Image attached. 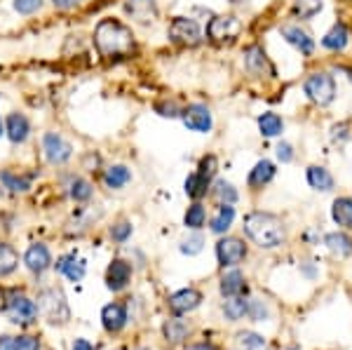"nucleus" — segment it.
I'll list each match as a JSON object with an SVG mask.
<instances>
[{"label":"nucleus","mask_w":352,"mask_h":350,"mask_svg":"<svg viewBox=\"0 0 352 350\" xmlns=\"http://www.w3.org/2000/svg\"><path fill=\"white\" fill-rule=\"evenodd\" d=\"M92 41L96 52H99L104 61H124L139 52L132 26H127L124 21L116 19V17L99 19V24L94 26Z\"/></svg>","instance_id":"nucleus-1"},{"label":"nucleus","mask_w":352,"mask_h":350,"mask_svg":"<svg viewBox=\"0 0 352 350\" xmlns=\"http://www.w3.org/2000/svg\"><path fill=\"white\" fill-rule=\"evenodd\" d=\"M244 233L261 250H275V247L285 245L287 228L280 217L270 212H252L244 217Z\"/></svg>","instance_id":"nucleus-2"},{"label":"nucleus","mask_w":352,"mask_h":350,"mask_svg":"<svg viewBox=\"0 0 352 350\" xmlns=\"http://www.w3.org/2000/svg\"><path fill=\"white\" fill-rule=\"evenodd\" d=\"M242 28H244L242 19H237L235 14H214L212 19H209L204 36L214 45H230L240 38Z\"/></svg>","instance_id":"nucleus-3"},{"label":"nucleus","mask_w":352,"mask_h":350,"mask_svg":"<svg viewBox=\"0 0 352 350\" xmlns=\"http://www.w3.org/2000/svg\"><path fill=\"white\" fill-rule=\"evenodd\" d=\"M303 92L315 106H329L336 99V80L327 71H312L303 83Z\"/></svg>","instance_id":"nucleus-4"},{"label":"nucleus","mask_w":352,"mask_h":350,"mask_svg":"<svg viewBox=\"0 0 352 350\" xmlns=\"http://www.w3.org/2000/svg\"><path fill=\"white\" fill-rule=\"evenodd\" d=\"M167 38L181 47H197L204 41V31L200 21L192 17H174L167 26Z\"/></svg>","instance_id":"nucleus-5"},{"label":"nucleus","mask_w":352,"mask_h":350,"mask_svg":"<svg viewBox=\"0 0 352 350\" xmlns=\"http://www.w3.org/2000/svg\"><path fill=\"white\" fill-rule=\"evenodd\" d=\"M242 64H244V71L254 78H275L277 76L268 52H265L261 45H247V47H244Z\"/></svg>","instance_id":"nucleus-6"},{"label":"nucleus","mask_w":352,"mask_h":350,"mask_svg":"<svg viewBox=\"0 0 352 350\" xmlns=\"http://www.w3.org/2000/svg\"><path fill=\"white\" fill-rule=\"evenodd\" d=\"M181 120L184 125L190 129V132H197V134H209L214 127V116H212V109L207 104H188L181 109Z\"/></svg>","instance_id":"nucleus-7"},{"label":"nucleus","mask_w":352,"mask_h":350,"mask_svg":"<svg viewBox=\"0 0 352 350\" xmlns=\"http://www.w3.org/2000/svg\"><path fill=\"white\" fill-rule=\"evenodd\" d=\"M43 153L50 165H66L73 157V146L59 132H45L43 134Z\"/></svg>","instance_id":"nucleus-8"},{"label":"nucleus","mask_w":352,"mask_h":350,"mask_svg":"<svg viewBox=\"0 0 352 350\" xmlns=\"http://www.w3.org/2000/svg\"><path fill=\"white\" fill-rule=\"evenodd\" d=\"M38 310L50 320V322H66L68 320V306L64 301V294L59 289H45L38 296Z\"/></svg>","instance_id":"nucleus-9"},{"label":"nucleus","mask_w":352,"mask_h":350,"mask_svg":"<svg viewBox=\"0 0 352 350\" xmlns=\"http://www.w3.org/2000/svg\"><path fill=\"white\" fill-rule=\"evenodd\" d=\"M124 14L132 21L141 26H151L160 17V8H157V0H124Z\"/></svg>","instance_id":"nucleus-10"},{"label":"nucleus","mask_w":352,"mask_h":350,"mask_svg":"<svg viewBox=\"0 0 352 350\" xmlns=\"http://www.w3.org/2000/svg\"><path fill=\"white\" fill-rule=\"evenodd\" d=\"M217 259L223 268H232L247 259V245L240 238H221L217 242Z\"/></svg>","instance_id":"nucleus-11"},{"label":"nucleus","mask_w":352,"mask_h":350,"mask_svg":"<svg viewBox=\"0 0 352 350\" xmlns=\"http://www.w3.org/2000/svg\"><path fill=\"white\" fill-rule=\"evenodd\" d=\"M5 313H8L10 322L14 325H31L38 315V306L26 296H19V294H12L5 306Z\"/></svg>","instance_id":"nucleus-12"},{"label":"nucleus","mask_w":352,"mask_h":350,"mask_svg":"<svg viewBox=\"0 0 352 350\" xmlns=\"http://www.w3.org/2000/svg\"><path fill=\"white\" fill-rule=\"evenodd\" d=\"M280 33L296 52H300V56H312V52H315V41H312L310 33L303 31L298 24H285L280 28Z\"/></svg>","instance_id":"nucleus-13"},{"label":"nucleus","mask_w":352,"mask_h":350,"mask_svg":"<svg viewBox=\"0 0 352 350\" xmlns=\"http://www.w3.org/2000/svg\"><path fill=\"white\" fill-rule=\"evenodd\" d=\"M5 134H8V139L14 146L26 144V139L31 137V120L19 111L8 113V118H5Z\"/></svg>","instance_id":"nucleus-14"},{"label":"nucleus","mask_w":352,"mask_h":350,"mask_svg":"<svg viewBox=\"0 0 352 350\" xmlns=\"http://www.w3.org/2000/svg\"><path fill=\"white\" fill-rule=\"evenodd\" d=\"M202 301V294L195 289H181L176 292V294L169 296V308H172L174 315H186L190 313V310H195L200 306Z\"/></svg>","instance_id":"nucleus-15"},{"label":"nucleus","mask_w":352,"mask_h":350,"mask_svg":"<svg viewBox=\"0 0 352 350\" xmlns=\"http://www.w3.org/2000/svg\"><path fill=\"white\" fill-rule=\"evenodd\" d=\"M129 278H132V268H129V263L122 261V259H116L109 266V270H106V285H109V289L113 292L124 289Z\"/></svg>","instance_id":"nucleus-16"},{"label":"nucleus","mask_w":352,"mask_h":350,"mask_svg":"<svg viewBox=\"0 0 352 350\" xmlns=\"http://www.w3.org/2000/svg\"><path fill=\"white\" fill-rule=\"evenodd\" d=\"M24 263L28 266V270H33V273H43V270L50 268V263H52V256H50V250L41 242H36V245H31L24 254Z\"/></svg>","instance_id":"nucleus-17"},{"label":"nucleus","mask_w":352,"mask_h":350,"mask_svg":"<svg viewBox=\"0 0 352 350\" xmlns=\"http://www.w3.org/2000/svg\"><path fill=\"white\" fill-rule=\"evenodd\" d=\"M348 43H350L348 26L340 24V21L329 28L324 33V38H322V47L329 50V52H343V50L348 47Z\"/></svg>","instance_id":"nucleus-18"},{"label":"nucleus","mask_w":352,"mask_h":350,"mask_svg":"<svg viewBox=\"0 0 352 350\" xmlns=\"http://www.w3.org/2000/svg\"><path fill=\"white\" fill-rule=\"evenodd\" d=\"M256 125H258L261 137H265V139L280 137V134L285 132V120H282V116H277L275 111L261 113L256 118Z\"/></svg>","instance_id":"nucleus-19"},{"label":"nucleus","mask_w":352,"mask_h":350,"mask_svg":"<svg viewBox=\"0 0 352 350\" xmlns=\"http://www.w3.org/2000/svg\"><path fill=\"white\" fill-rule=\"evenodd\" d=\"M275 174H277V169H275V165H272L270 160H258L256 165H254V169L249 172V186L252 188H263V186H268L272 179H275Z\"/></svg>","instance_id":"nucleus-20"},{"label":"nucleus","mask_w":352,"mask_h":350,"mask_svg":"<svg viewBox=\"0 0 352 350\" xmlns=\"http://www.w3.org/2000/svg\"><path fill=\"white\" fill-rule=\"evenodd\" d=\"M305 179H308L312 190H322V193H329L333 188V177L327 167L322 165H310L308 172H305Z\"/></svg>","instance_id":"nucleus-21"},{"label":"nucleus","mask_w":352,"mask_h":350,"mask_svg":"<svg viewBox=\"0 0 352 350\" xmlns=\"http://www.w3.org/2000/svg\"><path fill=\"white\" fill-rule=\"evenodd\" d=\"M101 322H104L106 331H120L127 322V310L120 303H111L101 310Z\"/></svg>","instance_id":"nucleus-22"},{"label":"nucleus","mask_w":352,"mask_h":350,"mask_svg":"<svg viewBox=\"0 0 352 350\" xmlns=\"http://www.w3.org/2000/svg\"><path fill=\"white\" fill-rule=\"evenodd\" d=\"M129 182H132V169H129L127 165H111L104 172V184L113 190L124 188Z\"/></svg>","instance_id":"nucleus-23"},{"label":"nucleus","mask_w":352,"mask_h":350,"mask_svg":"<svg viewBox=\"0 0 352 350\" xmlns=\"http://www.w3.org/2000/svg\"><path fill=\"white\" fill-rule=\"evenodd\" d=\"M209 193H212V197L219 202V205H235L237 202L235 186L230 182H226V179H217V182L209 186Z\"/></svg>","instance_id":"nucleus-24"},{"label":"nucleus","mask_w":352,"mask_h":350,"mask_svg":"<svg viewBox=\"0 0 352 350\" xmlns=\"http://www.w3.org/2000/svg\"><path fill=\"white\" fill-rule=\"evenodd\" d=\"M244 292H247V285H244V275L240 270H232L221 278V294L223 296H242Z\"/></svg>","instance_id":"nucleus-25"},{"label":"nucleus","mask_w":352,"mask_h":350,"mask_svg":"<svg viewBox=\"0 0 352 350\" xmlns=\"http://www.w3.org/2000/svg\"><path fill=\"white\" fill-rule=\"evenodd\" d=\"M331 219L343 228H352V197H336L333 200Z\"/></svg>","instance_id":"nucleus-26"},{"label":"nucleus","mask_w":352,"mask_h":350,"mask_svg":"<svg viewBox=\"0 0 352 350\" xmlns=\"http://www.w3.org/2000/svg\"><path fill=\"white\" fill-rule=\"evenodd\" d=\"M209 186H212L209 179H204L202 174L192 172V174H188V179H186L184 190H186V195L192 197V200L197 202V200H202V197L209 193Z\"/></svg>","instance_id":"nucleus-27"},{"label":"nucleus","mask_w":352,"mask_h":350,"mask_svg":"<svg viewBox=\"0 0 352 350\" xmlns=\"http://www.w3.org/2000/svg\"><path fill=\"white\" fill-rule=\"evenodd\" d=\"M324 245H327L329 252L336 254V256H340V259L350 256V254H352V238H350V235H345V233H327Z\"/></svg>","instance_id":"nucleus-28"},{"label":"nucleus","mask_w":352,"mask_h":350,"mask_svg":"<svg viewBox=\"0 0 352 350\" xmlns=\"http://www.w3.org/2000/svg\"><path fill=\"white\" fill-rule=\"evenodd\" d=\"M56 270L64 273L71 282H80L85 278V263L76 261V256H61L56 261Z\"/></svg>","instance_id":"nucleus-29"},{"label":"nucleus","mask_w":352,"mask_h":350,"mask_svg":"<svg viewBox=\"0 0 352 350\" xmlns=\"http://www.w3.org/2000/svg\"><path fill=\"white\" fill-rule=\"evenodd\" d=\"M322 10H324L322 0H296V3H294V17L300 21H310L312 17H317Z\"/></svg>","instance_id":"nucleus-30"},{"label":"nucleus","mask_w":352,"mask_h":350,"mask_svg":"<svg viewBox=\"0 0 352 350\" xmlns=\"http://www.w3.org/2000/svg\"><path fill=\"white\" fill-rule=\"evenodd\" d=\"M19 266V254L14 252L12 245L0 242V278L14 273V268Z\"/></svg>","instance_id":"nucleus-31"},{"label":"nucleus","mask_w":352,"mask_h":350,"mask_svg":"<svg viewBox=\"0 0 352 350\" xmlns=\"http://www.w3.org/2000/svg\"><path fill=\"white\" fill-rule=\"evenodd\" d=\"M0 182H3V186L10 190V193H26V190L31 188V179L10 172V169L0 172Z\"/></svg>","instance_id":"nucleus-32"},{"label":"nucleus","mask_w":352,"mask_h":350,"mask_svg":"<svg viewBox=\"0 0 352 350\" xmlns=\"http://www.w3.org/2000/svg\"><path fill=\"white\" fill-rule=\"evenodd\" d=\"M232 219H235V207L232 205H219L217 214L212 219V230L214 233H226V230L232 226Z\"/></svg>","instance_id":"nucleus-33"},{"label":"nucleus","mask_w":352,"mask_h":350,"mask_svg":"<svg viewBox=\"0 0 352 350\" xmlns=\"http://www.w3.org/2000/svg\"><path fill=\"white\" fill-rule=\"evenodd\" d=\"M204 221H207V210H204V205H200V202H192V205L188 207V212H186V217H184L186 228L200 230L204 226Z\"/></svg>","instance_id":"nucleus-34"},{"label":"nucleus","mask_w":352,"mask_h":350,"mask_svg":"<svg viewBox=\"0 0 352 350\" xmlns=\"http://www.w3.org/2000/svg\"><path fill=\"white\" fill-rule=\"evenodd\" d=\"M68 193H71V197H73L76 202H87L89 197H92L94 188H92V184H89L87 179L76 177V179H71V186H68Z\"/></svg>","instance_id":"nucleus-35"},{"label":"nucleus","mask_w":352,"mask_h":350,"mask_svg":"<svg viewBox=\"0 0 352 350\" xmlns=\"http://www.w3.org/2000/svg\"><path fill=\"white\" fill-rule=\"evenodd\" d=\"M247 306H249L247 298H242V296H230V301H226V303H223V313H226V318H228L230 322H237V320L247 315Z\"/></svg>","instance_id":"nucleus-36"},{"label":"nucleus","mask_w":352,"mask_h":350,"mask_svg":"<svg viewBox=\"0 0 352 350\" xmlns=\"http://www.w3.org/2000/svg\"><path fill=\"white\" fill-rule=\"evenodd\" d=\"M162 329L169 343H181L186 338V334H188V325L181 322V320H167Z\"/></svg>","instance_id":"nucleus-37"},{"label":"nucleus","mask_w":352,"mask_h":350,"mask_svg":"<svg viewBox=\"0 0 352 350\" xmlns=\"http://www.w3.org/2000/svg\"><path fill=\"white\" fill-rule=\"evenodd\" d=\"M237 338H240V346L244 350H268V341L261 334H254V331H242Z\"/></svg>","instance_id":"nucleus-38"},{"label":"nucleus","mask_w":352,"mask_h":350,"mask_svg":"<svg viewBox=\"0 0 352 350\" xmlns=\"http://www.w3.org/2000/svg\"><path fill=\"white\" fill-rule=\"evenodd\" d=\"M12 8L16 14L21 17H31L43 10V0H12Z\"/></svg>","instance_id":"nucleus-39"},{"label":"nucleus","mask_w":352,"mask_h":350,"mask_svg":"<svg viewBox=\"0 0 352 350\" xmlns=\"http://www.w3.org/2000/svg\"><path fill=\"white\" fill-rule=\"evenodd\" d=\"M153 111L162 118H181V106L176 104V101H169V99L155 101V104H153Z\"/></svg>","instance_id":"nucleus-40"},{"label":"nucleus","mask_w":352,"mask_h":350,"mask_svg":"<svg viewBox=\"0 0 352 350\" xmlns=\"http://www.w3.org/2000/svg\"><path fill=\"white\" fill-rule=\"evenodd\" d=\"M217 169H219L217 155H204L200 160V165H197V174H202L204 179H209V182H212L214 174H217Z\"/></svg>","instance_id":"nucleus-41"},{"label":"nucleus","mask_w":352,"mask_h":350,"mask_svg":"<svg viewBox=\"0 0 352 350\" xmlns=\"http://www.w3.org/2000/svg\"><path fill=\"white\" fill-rule=\"evenodd\" d=\"M247 315L252 320H256V322H263V320H268V308H265V303L263 301H249V306H247Z\"/></svg>","instance_id":"nucleus-42"},{"label":"nucleus","mask_w":352,"mask_h":350,"mask_svg":"<svg viewBox=\"0 0 352 350\" xmlns=\"http://www.w3.org/2000/svg\"><path fill=\"white\" fill-rule=\"evenodd\" d=\"M202 245H204V240L200 238V235H192V238L181 242V252L188 254V256H195V254L202 252Z\"/></svg>","instance_id":"nucleus-43"},{"label":"nucleus","mask_w":352,"mask_h":350,"mask_svg":"<svg viewBox=\"0 0 352 350\" xmlns=\"http://www.w3.org/2000/svg\"><path fill=\"white\" fill-rule=\"evenodd\" d=\"M129 235H132V223H129V221H120V223H116L111 228V238L116 242H124Z\"/></svg>","instance_id":"nucleus-44"},{"label":"nucleus","mask_w":352,"mask_h":350,"mask_svg":"<svg viewBox=\"0 0 352 350\" xmlns=\"http://www.w3.org/2000/svg\"><path fill=\"white\" fill-rule=\"evenodd\" d=\"M275 155H277V160H280L282 165H289V162L294 160V146L287 144V141H280V144H277V149H275Z\"/></svg>","instance_id":"nucleus-45"},{"label":"nucleus","mask_w":352,"mask_h":350,"mask_svg":"<svg viewBox=\"0 0 352 350\" xmlns=\"http://www.w3.org/2000/svg\"><path fill=\"white\" fill-rule=\"evenodd\" d=\"M14 350H38V338L33 336H16Z\"/></svg>","instance_id":"nucleus-46"},{"label":"nucleus","mask_w":352,"mask_h":350,"mask_svg":"<svg viewBox=\"0 0 352 350\" xmlns=\"http://www.w3.org/2000/svg\"><path fill=\"white\" fill-rule=\"evenodd\" d=\"M50 3H52L56 10H61V12H68V10L80 8L85 0H50Z\"/></svg>","instance_id":"nucleus-47"},{"label":"nucleus","mask_w":352,"mask_h":350,"mask_svg":"<svg viewBox=\"0 0 352 350\" xmlns=\"http://www.w3.org/2000/svg\"><path fill=\"white\" fill-rule=\"evenodd\" d=\"M0 350H14V336H0Z\"/></svg>","instance_id":"nucleus-48"},{"label":"nucleus","mask_w":352,"mask_h":350,"mask_svg":"<svg viewBox=\"0 0 352 350\" xmlns=\"http://www.w3.org/2000/svg\"><path fill=\"white\" fill-rule=\"evenodd\" d=\"M73 350H94V348H92V343H87L85 338H78V341L73 343Z\"/></svg>","instance_id":"nucleus-49"},{"label":"nucleus","mask_w":352,"mask_h":350,"mask_svg":"<svg viewBox=\"0 0 352 350\" xmlns=\"http://www.w3.org/2000/svg\"><path fill=\"white\" fill-rule=\"evenodd\" d=\"M188 350H217V348L209 346V343H197V346H190Z\"/></svg>","instance_id":"nucleus-50"},{"label":"nucleus","mask_w":352,"mask_h":350,"mask_svg":"<svg viewBox=\"0 0 352 350\" xmlns=\"http://www.w3.org/2000/svg\"><path fill=\"white\" fill-rule=\"evenodd\" d=\"M3 134H5V120L0 118V137H3Z\"/></svg>","instance_id":"nucleus-51"},{"label":"nucleus","mask_w":352,"mask_h":350,"mask_svg":"<svg viewBox=\"0 0 352 350\" xmlns=\"http://www.w3.org/2000/svg\"><path fill=\"white\" fill-rule=\"evenodd\" d=\"M289 350H298V348H289Z\"/></svg>","instance_id":"nucleus-52"}]
</instances>
